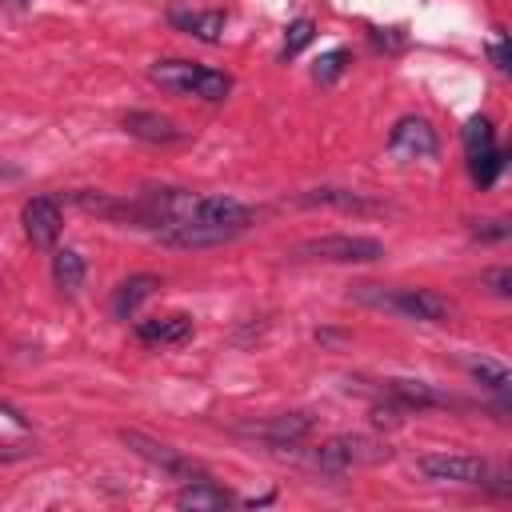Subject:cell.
Returning <instances> with one entry per match:
<instances>
[{
    "label": "cell",
    "mask_w": 512,
    "mask_h": 512,
    "mask_svg": "<svg viewBox=\"0 0 512 512\" xmlns=\"http://www.w3.org/2000/svg\"><path fill=\"white\" fill-rule=\"evenodd\" d=\"M260 212L236 196L188 192V188H144L132 196H116L112 224L148 228L164 248H220L244 236Z\"/></svg>",
    "instance_id": "6da1fadb"
},
{
    "label": "cell",
    "mask_w": 512,
    "mask_h": 512,
    "mask_svg": "<svg viewBox=\"0 0 512 512\" xmlns=\"http://www.w3.org/2000/svg\"><path fill=\"white\" fill-rule=\"evenodd\" d=\"M348 300L372 308V312H388L400 320H416V324H448L456 316V304L432 288H412V284H376V280H356L348 288Z\"/></svg>",
    "instance_id": "7a4b0ae2"
},
{
    "label": "cell",
    "mask_w": 512,
    "mask_h": 512,
    "mask_svg": "<svg viewBox=\"0 0 512 512\" xmlns=\"http://www.w3.org/2000/svg\"><path fill=\"white\" fill-rule=\"evenodd\" d=\"M416 472L428 484H464V488H484L496 496H512V472L488 456L472 452H428L416 460Z\"/></svg>",
    "instance_id": "3957f363"
},
{
    "label": "cell",
    "mask_w": 512,
    "mask_h": 512,
    "mask_svg": "<svg viewBox=\"0 0 512 512\" xmlns=\"http://www.w3.org/2000/svg\"><path fill=\"white\" fill-rule=\"evenodd\" d=\"M148 80L168 92V96H184V100H204V104H220L228 100L232 92V76L224 68H212V64H196V60H180V56H168V60H156L148 68Z\"/></svg>",
    "instance_id": "277c9868"
},
{
    "label": "cell",
    "mask_w": 512,
    "mask_h": 512,
    "mask_svg": "<svg viewBox=\"0 0 512 512\" xmlns=\"http://www.w3.org/2000/svg\"><path fill=\"white\" fill-rule=\"evenodd\" d=\"M388 456H392V448L384 440L364 436V432H344V436H332L320 448H312L308 464L316 472H324V476H344L352 468H368V464H380Z\"/></svg>",
    "instance_id": "5b68a950"
},
{
    "label": "cell",
    "mask_w": 512,
    "mask_h": 512,
    "mask_svg": "<svg viewBox=\"0 0 512 512\" xmlns=\"http://www.w3.org/2000/svg\"><path fill=\"white\" fill-rule=\"evenodd\" d=\"M292 260H324V264H376L384 260V244L376 236H356V232H328V236H308L292 244Z\"/></svg>",
    "instance_id": "8992f818"
},
{
    "label": "cell",
    "mask_w": 512,
    "mask_h": 512,
    "mask_svg": "<svg viewBox=\"0 0 512 512\" xmlns=\"http://www.w3.org/2000/svg\"><path fill=\"white\" fill-rule=\"evenodd\" d=\"M120 440L140 456V460H148L152 468H160L164 476H172V480H200V476H212L200 460H192L188 452H180V448H172V444H164V440H156V436H148V432H140V428H120Z\"/></svg>",
    "instance_id": "52a82bcc"
},
{
    "label": "cell",
    "mask_w": 512,
    "mask_h": 512,
    "mask_svg": "<svg viewBox=\"0 0 512 512\" xmlns=\"http://www.w3.org/2000/svg\"><path fill=\"white\" fill-rule=\"evenodd\" d=\"M388 156L400 160V164H412V160H436L440 156V132L432 128L428 116H400L392 128H388V140H384Z\"/></svg>",
    "instance_id": "ba28073f"
},
{
    "label": "cell",
    "mask_w": 512,
    "mask_h": 512,
    "mask_svg": "<svg viewBox=\"0 0 512 512\" xmlns=\"http://www.w3.org/2000/svg\"><path fill=\"white\" fill-rule=\"evenodd\" d=\"M20 224H24V236L32 248L40 252H52L60 232H64V200L56 192H36L24 200L20 208Z\"/></svg>",
    "instance_id": "9c48e42d"
},
{
    "label": "cell",
    "mask_w": 512,
    "mask_h": 512,
    "mask_svg": "<svg viewBox=\"0 0 512 512\" xmlns=\"http://www.w3.org/2000/svg\"><path fill=\"white\" fill-rule=\"evenodd\" d=\"M316 428L312 412H280L268 420H252V424H236V436H248L264 448H300Z\"/></svg>",
    "instance_id": "30bf717a"
},
{
    "label": "cell",
    "mask_w": 512,
    "mask_h": 512,
    "mask_svg": "<svg viewBox=\"0 0 512 512\" xmlns=\"http://www.w3.org/2000/svg\"><path fill=\"white\" fill-rule=\"evenodd\" d=\"M120 128L132 136V140H144V144H160V148H172V144H184L188 140V128L176 124L172 116L164 112H152V108H132L120 116Z\"/></svg>",
    "instance_id": "8fae6325"
},
{
    "label": "cell",
    "mask_w": 512,
    "mask_h": 512,
    "mask_svg": "<svg viewBox=\"0 0 512 512\" xmlns=\"http://www.w3.org/2000/svg\"><path fill=\"white\" fill-rule=\"evenodd\" d=\"M168 24L200 44H220L228 16L220 8H192V4H168Z\"/></svg>",
    "instance_id": "7c38bea8"
},
{
    "label": "cell",
    "mask_w": 512,
    "mask_h": 512,
    "mask_svg": "<svg viewBox=\"0 0 512 512\" xmlns=\"http://www.w3.org/2000/svg\"><path fill=\"white\" fill-rule=\"evenodd\" d=\"M132 332H136V340H140L144 348H176V344L192 340L196 324H192V316H184V312H168V316L136 320Z\"/></svg>",
    "instance_id": "4fadbf2b"
},
{
    "label": "cell",
    "mask_w": 512,
    "mask_h": 512,
    "mask_svg": "<svg viewBox=\"0 0 512 512\" xmlns=\"http://www.w3.org/2000/svg\"><path fill=\"white\" fill-rule=\"evenodd\" d=\"M172 504L184 508V512H224L240 500L224 484H216L212 476H200V480H184V488L172 496Z\"/></svg>",
    "instance_id": "5bb4252c"
},
{
    "label": "cell",
    "mask_w": 512,
    "mask_h": 512,
    "mask_svg": "<svg viewBox=\"0 0 512 512\" xmlns=\"http://www.w3.org/2000/svg\"><path fill=\"white\" fill-rule=\"evenodd\" d=\"M296 204H312V208H336V212H360V216H368V212H388V204H380V200H372V196H364V192H356V188H308V192H300L296 196Z\"/></svg>",
    "instance_id": "9a60e30c"
},
{
    "label": "cell",
    "mask_w": 512,
    "mask_h": 512,
    "mask_svg": "<svg viewBox=\"0 0 512 512\" xmlns=\"http://www.w3.org/2000/svg\"><path fill=\"white\" fill-rule=\"evenodd\" d=\"M156 288H160V276H156V272H132V276H124V280L112 288V300H108L112 316H116V320H132V316L140 312V304L156 296Z\"/></svg>",
    "instance_id": "2e32d148"
},
{
    "label": "cell",
    "mask_w": 512,
    "mask_h": 512,
    "mask_svg": "<svg viewBox=\"0 0 512 512\" xmlns=\"http://www.w3.org/2000/svg\"><path fill=\"white\" fill-rule=\"evenodd\" d=\"M84 276H88V264H84V256L76 248H52V284L60 292H68V296L80 292Z\"/></svg>",
    "instance_id": "e0dca14e"
},
{
    "label": "cell",
    "mask_w": 512,
    "mask_h": 512,
    "mask_svg": "<svg viewBox=\"0 0 512 512\" xmlns=\"http://www.w3.org/2000/svg\"><path fill=\"white\" fill-rule=\"evenodd\" d=\"M468 372H472V380L484 388V392H492L496 396V408L504 412V400H508V392H512V376H508V368L504 364H496V360H468Z\"/></svg>",
    "instance_id": "ac0fdd59"
},
{
    "label": "cell",
    "mask_w": 512,
    "mask_h": 512,
    "mask_svg": "<svg viewBox=\"0 0 512 512\" xmlns=\"http://www.w3.org/2000/svg\"><path fill=\"white\" fill-rule=\"evenodd\" d=\"M504 168H508V152H504L500 144H492V148L468 156V176H472L476 188H492V184L504 176Z\"/></svg>",
    "instance_id": "d6986e66"
},
{
    "label": "cell",
    "mask_w": 512,
    "mask_h": 512,
    "mask_svg": "<svg viewBox=\"0 0 512 512\" xmlns=\"http://www.w3.org/2000/svg\"><path fill=\"white\" fill-rule=\"evenodd\" d=\"M460 140H464V160H468V156H476V152H484V148H492V144H500V140H496L492 120H488V116H480V112L464 120Z\"/></svg>",
    "instance_id": "ffe728a7"
},
{
    "label": "cell",
    "mask_w": 512,
    "mask_h": 512,
    "mask_svg": "<svg viewBox=\"0 0 512 512\" xmlns=\"http://www.w3.org/2000/svg\"><path fill=\"white\" fill-rule=\"evenodd\" d=\"M348 68H352V48H328V52L316 56V64H312V80H316V84H336Z\"/></svg>",
    "instance_id": "44dd1931"
},
{
    "label": "cell",
    "mask_w": 512,
    "mask_h": 512,
    "mask_svg": "<svg viewBox=\"0 0 512 512\" xmlns=\"http://www.w3.org/2000/svg\"><path fill=\"white\" fill-rule=\"evenodd\" d=\"M316 40V20H308V16H300V20H292L288 28H284V44H280V60H292V56H300L308 44Z\"/></svg>",
    "instance_id": "7402d4cb"
},
{
    "label": "cell",
    "mask_w": 512,
    "mask_h": 512,
    "mask_svg": "<svg viewBox=\"0 0 512 512\" xmlns=\"http://www.w3.org/2000/svg\"><path fill=\"white\" fill-rule=\"evenodd\" d=\"M468 232L484 244H500L512 236V224H508V216H480V220H468Z\"/></svg>",
    "instance_id": "603a6c76"
},
{
    "label": "cell",
    "mask_w": 512,
    "mask_h": 512,
    "mask_svg": "<svg viewBox=\"0 0 512 512\" xmlns=\"http://www.w3.org/2000/svg\"><path fill=\"white\" fill-rule=\"evenodd\" d=\"M368 40H372V48L384 52V56H400V52L408 48V36H404L400 28H368Z\"/></svg>",
    "instance_id": "cb8c5ba5"
},
{
    "label": "cell",
    "mask_w": 512,
    "mask_h": 512,
    "mask_svg": "<svg viewBox=\"0 0 512 512\" xmlns=\"http://www.w3.org/2000/svg\"><path fill=\"white\" fill-rule=\"evenodd\" d=\"M480 288H488L492 296H500V300H508V296H512V268H508V264H496V268H484V272H480Z\"/></svg>",
    "instance_id": "d4e9b609"
},
{
    "label": "cell",
    "mask_w": 512,
    "mask_h": 512,
    "mask_svg": "<svg viewBox=\"0 0 512 512\" xmlns=\"http://www.w3.org/2000/svg\"><path fill=\"white\" fill-rule=\"evenodd\" d=\"M488 56H492V64H496L500 76L512 72V52H508V32H504V28H496V40L488 44Z\"/></svg>",
    "instance_id": "484cf974"
},
{
    "label": "cell",
    "mask_w": 512,
    "mask_h": 512,
    "mask_svg": "<svg viewBox=\"0 0 512 512\" xmlns=\"http://www.w3.org/2000/svg\"><path fill=\"white\" fill-rule=\"evenodd\" d=\"M24 452L20 448H0V464H8V460H20Z\"/></svg>",
    "instance_id": "4316f807"
},
{
    "label": "cell",
    "mask_w": 512,
    "mask_h": 512,
    "mask_svg": "<svg viewBox=\"0 0 512 512\" xmlns=\"http://www.w3.org/2000/svg\"><path fill=\"white\" fill-rule=\"evenodd\" d=\"M4 4H12V8H24V4H32V0H4Z\"/></svg>",
    "instance_id": "83f0119b"
}]
</instances>
